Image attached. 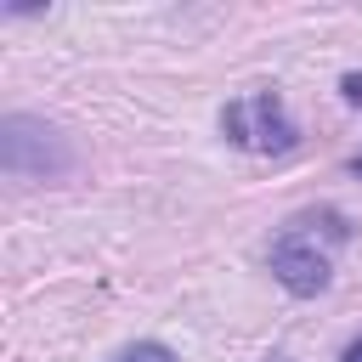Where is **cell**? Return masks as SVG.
I'll use <instances>...</instances> for the list:
<instances>
[{
    "label": "cell",
    "mask_w": 362,
    "mask_h": 362,
    "mask_svg": "<svg viewBox=\"0 0 362 362\" xmlns=\"http://www.w3.org/2000/svg\"><path fill=\"white\" fill-rule=\"evenodd\" d=\"M0 170L11 181H62L74 170V147L57 124L34 113H6L0 119Z\"/></svg>",
    "instance_id": "obj_1"
},
{
    "label": "cell",
    "mask_w": 362,
    "mask_h": 362,
    "mask_svg": "<svg viewBox=\"0 0 362 362\" xmlns=\"http://www.w3.org/2000/svg\"><path fill=\"white\" fill-rule=\"evenodd\" d=\"M221 130H226L232 147H249V153H288L300 141V130H294V119H288V107H283V96L272 85L243 96V102H226Z\"/></svg>",
    "instance_id": "obj_2"
},
{
    "label": "cell",
    "mask_w": 362,
    "mask_h": 362,
    "mask_svg": "<svg viewBox=\"0 0 362 362\" xmlns=\"http://www.w3.org/2000/svg\"><path fill=\"white\" fill-rule=\"evenodd\" d=\"M272 277H277L288 294L311 300V294L328 288V260H322L317 243H305V238H277V243H272Z\"/></svg>",
    "instance_id": "obj_3"
},
{
    "label": "cell",
    "mask_w": 362,
    "mask_h": 362,
    "mask_svg": "<svg viewBox=\"0 0 362 362\" xmlns=\"http://www.w3.org/2000/svg\"><path fill=\"white\" fill-rule=\"evenodd\" d=\"M119 362H175V351H170V345H158V339H141V345H130Z\"/></svg>",
    "instance_id": "obj_4"
},
{
    "label": "cell",
    "mask_w": 362,
    "mask_h": 362,
    "mask_svg": "<svg viewBox=\"0 0 362 362\" xmlns=\"http://www.w3.org/2000/svg\"><path fill=\"white\" fill-rule=\"evenodd\" d=\"M339 96H345L351 107H362V74H345V79H339Z\"/></svg>",
    "instance_id": "obj_5"
},
{
    "label": "cell",
    "mask_w": 362,
    "mask_h": 362,
    "mask_svg": "<svg viewBox=\"0 0 362 362\" xmlns=\"http://www.w3.org/2000/svg\"><path fill=\"white\" fill-rule=\"evenodd\" d=\"M339 362H362V339H351V345H345V356H339Z\"/></svg>",
    "instance_id": "obj_6"
},
{
    "label": "cell",
    "mask_w": 362,
    "mask_h": 362,
    "mask_svg": "<svg viewBox=\"0 0 362 362\" xmlns=\"http://www.w3.org/2000/svg\"><path fill=\"white\" fill-rule=\"evenodd\" d=\"M351 175H362V153H356V158H351Z\"/></svg>",
    "instance_id": "obj_7"
}]
</instances>
